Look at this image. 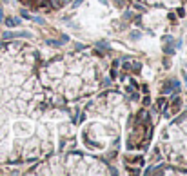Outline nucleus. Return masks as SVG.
Listing matches in <instances>:
<instances>
[{
  "label": "nucleus",
  "instance_id": "f257e3e1",
  "mask_svg": "<svg viewBox=\"0 0 187 176\" xmlns=\"http://www.w3.org/2000/svg\"><path fill=\"white\" fill-rule=\"evenodd\" d=\"M20 22H18V18H6V26L7 27H16Z\"/></svg>",
  "mask_w": 187,
  "mask_h": 176
},
{
  "label": "nucleus",
  "instance_id": "f03ea898",
  "mask_svg": "<svg viewBox=\"0 0 187 176\" xmlns=\"http://www.w3.org/2000/svg\"><path fill=\"white\" fill-rule=\"evenodd\" d=\"M22 16H24V18H33V16H31L27 11H22Z\"/></svg>",
  "mask_w": 187,
  "mask_h": 176
}]
</instances>
